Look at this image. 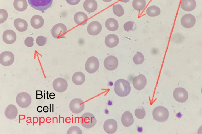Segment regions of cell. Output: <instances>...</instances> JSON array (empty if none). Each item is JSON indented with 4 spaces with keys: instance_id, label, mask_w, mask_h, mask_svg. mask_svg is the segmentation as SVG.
Returning a JSON list of instances; mask_svg holds the SVG:
<instances>
[{
    "instance_id": "obj_42",
    "label": "cell",
    "mask_w": 202,
    "mask_h": 134,
    "mask_svg": "<svg viewBox=\"0 0 202 134\" xmlns=\"http://www.w3.org/2000/svg\"><path fill=\"white\" fill-rule=\"evenodd\" d=\"M48 107L47 106H44L43 109L44 112H47L48 111L47 110H48Z\"/></svg>"
},
{
    "instance_id": "obj_18",
    "label": "cell",
    "mask_w": 202,
    "mask_h": 134,
    "mask_svg": "<svg viewBox=\"0 0 202 134\" xmlns=\"http://www.w3.org/2000/svg\"><path fill=\"white\" fill-rule=\"evenodd\" d=\"M18 113V110L16 106L14 105L11 104L6 108L4 114L7 119L13 120L16 118Z\"/></svg>"
},
{
    "instance_id": "obj_9",
    "label": "cell",
    "mask_w": 202,
    "mask_h": 134,
    "mask_svg": "<svg viewBox=\"0 0 202 134\" xmlns=\"http://www.w3.org/2000/svg\"><path fill=\"white\" fill-rule=\"evenodd\" d=\"M173 96L177 101L183 103L186 101L188 97V93L186 90L181 87L175 88L173 92Z\"/></svg>"
},
{
    "instance_id": "obj_19",
    "label": "cell",
    "mask_w": 202,
    "mask_h": 134,
    "mask_svg": "<svg viewBox=\"0 0 202 134\" xmlns=\"http://www.w3.org/2000/svg\"><path fill=\"white\" fill-rule=\"evenodd\" d=\"M118 37L114 34H110L108 35L105 37V43L108 47L112 48L117 46L119 43Z\"/></svg>"
},
{
    "instance_id": "obj_20",
    "label": "cell",
    "mask_w": 202,
    "mask_h": 134,
    "mask_svg": "<svg viewBox=\"0 0 202 134\" xmlns=\"http://www.w3.org/2000/svg\"><path fill=\"white\" fill-rule=\"evenodd\" d=\"M88 17L86 14L82 12H78L74 15V20L76 23L79 25L82 26L86 24L88 21Z\"/></svg>"
},
{
    "instance_id": "obj_4",
    "label": "cell",
    "mask_w": 202,
    "mask_h": 134,
    "mask_svg": "<svg viewBox=\"0 0 202 134\" xmlns=\"http://www.w3.org/2000/svg\"><path fill=\"white\" fill-rule=\"evenodd\" d=\"M80 122L83 127L89 129L95 125L97 122V120L93 114L89 112H86L82 116Z\"/></svg>"
},
{
    "instance_id": "obj_27",
    "label": "cell",
    "mask_w": 202,
    "mask_h": 134,
    "mask_svg": "<svg viewBox=\"0 0 202 134\" xmlns=\"http://www.w3.org/2000/svg\"><path fill=\"white\" fill-rule=\"evenodd\" d=\"M85 79L84 74L80 72H76L74 74L72 77L73 82L75 85H80L82 84Z\"/></svg>"
},
{
    "instance_id": "obj_32",
    "label": "cell",
    "mask_w": 202,
    "mask_h": 134,
    "mask_svg": "<svg viewBox=\"0 0 202 134\" xmlns=\"http://www.w3.org/2000/svg\"><path fill=\"white\" fill-rule=\"evenodd\" d=\"M133 60L136 64H141L144 60V57L142 53L138 51L133 57Z\"/></svg>"
},
{
    "instance_id": "obj_31",
    "label": "cell",
    "mask_w": 202,
    "mask_h": 134,
    "mask_svg": "<svg viewBox=\"0 0 202 134\" xmlns=\"http://www.w3.org/2000/svg\"><path fill=\"white\" fill-rule=\"evenodd\" d=\"M112 9L114 14L118 17L122 16L124 13V9L120 4L113 5Z\"/></svg>"
},
{
    "instance_id": "obj_16",
    "label": "cell",
    "mask_w": 202,
    "mask_h": 134,
    "mask_svg": "<svg viewBox=\"0 0 202 134\" xmlns=\"http://www.w3.org/2000/svg\"><path fill=\"white\" fill-rule=\"evenodd\" d=\"M102 30V26L100 23L97 21L90 22L88 25L87 30L90 35L95 36L98 34Z\"/></svg>"
},
{
    "instance_id": "obj_3",
    "label": "cell",
    "mask_w": 202,
    "mask_h": 134,
    "mask_svg": "<svg viewBox=\"0 0 202 134\" xmlns=\"http://www.w3.org/2000/svg\"><path fill=\"white\" fill-rule=\"evenodd\" d=\"M28 1L32 7L44 13V10L51 6L53 0H28Z\"/></svg>"
},
{
    "instance_id": "obj_13",
    "label": "cell",
    "mask_w": 202,
    "mask_h": 134,
    "mask_svg": "<svg viewBox=\"0 0 202 134\" xmlns=\"http://www.w3.org/2000/svg\"><path fill=\"white\" fill-rule=\"evenodd\" d=\"M196 23V19L193 15L190 14L184 15L181 19V23L182 26L186 28H190L193 27Z\"/></svg>"
},
{
    "instance_id": "obj_23",
    "label": "cell",
    "mask_w": 202,
    "mask_h": 134,
    "mask_svg": "<svg viewBox=\"0 0 202 134\" xmlns=\"http://www.w3.org/2000/svg\"><path fill=\"white\" fill-rule=\"evenodd\" d=\"M97 4L95 0H85L83 3V8L89 13L95 11L97 8Z\"/></svg>"
},
{
    "instance_id": "obj_8",
    "label": "cell",
    "mask_w": 202,
    "mask_h": 134,
    "mask_svg": "<svg viewBox=\"0 0 202 134\" xmlns=\"http://www.w3.org/2000/svg\"><path fill=\"white\" fill-rule=\"evenodd\" d=\"M84 103L81 99L75 98L72 99L69 104V109L74 114H79L84 109Z\"/></svg>"
},
{
    "instance_id": "obj_41",
    "label": "cell",
    "mask_w": 202,
    "mask_h": 134,
    "mask_svg": "<svg viewBox=\"0 0 202 134\" xmlns=\"http://www.w3.org/2000/svg\"><path fill=\"white\" fill-rule=\"evenodd\" d=\"M41 94H38L36 93L37 99H41L43 97V95Z\"/></svg>"
},
{
    "instance_id": "obj_17",
    "label": "cell",
    "mask_w": 202,
    "mask_h": 134,
    "mask_svg": "<svg viewBox=\"0 0 202 134\" xmlns=\"http://www.w3.org/2000/svg\"><path fill=\"white\" fill-rule=\"evenodd\" d=\"M2 38L5 43L8 44H11L14 43L16 40V34L13 31L7 30L3 32Z\"/></svg>"
},
{
    "instance_id": "obj_28",
    "label": "cell",
    "mask_w": 202,
    "mask_h": 134,
    "mask_svg": "<svg viewBox=\"0 0 202 134\" xmlns=\"http://www.w3.org/2000/svg\"><path fill=\"white\" fill-rule=\"evenodd\" d=\"M13 4L15 9L20 12L25 10L28 6L26 0H14Z\"/></svg>"
},
{
    "instance_id": "obj_22",
    "label": "cell",
    "mask_w": 202,
    "mask_h": 134,
    "mask_svg": "<svg viewBox=\"0 0 202 134\" xmlns=\"http://www.w3.org/2000/svg\"><path fill=\"white\" fill-rule=\"evenodd\" d=\"M180 5L184 10L191 11L195 9L196 4L195 0H181Z\"/></svg>"
},
{
    "instance_id": "obj_36",
    "label": "cell",
    "mask_w": 202,
    "mask_h": 134,
    "mask_svg": "<svg viewBox=\"0 0 202 134\" xmlns=\"http://www.w3.org/2000/svg\"><path fill=\"white\" fill-rule=\"evenodd\" d=\"M8 17V13L7 11L4 9H0V23L5 21Z\"/></svg>"
},
{
    "instance_id": "obj_40",
    "label": "cell",
    "mask_w": 202,
    "mask_h": 134,
    "mask_svg": "<svg viewBox=\"0 0 202 134\" xmlns=\"http://www.w3.org/2000/svg\"><path fill=\"white\" fill-rule=\"evenodd\" d=\"M42 108L41 106H39L37 108V111L38 112H41L42 111Z\"/></svg>"
},
{
    "instance_id": "obj_15",
    "label": "cell",
    "mask_w": 202,
    "mask_h": 134,
    "mask_svg": "<svg viewBox=\"0 0 202 134\" xmlns=\"http://www.w3.org/2000/svg\"><path fill=\"white\" fill-rule=\"evenodd\" d=\"M118 125L117 121L113 119H109L106 120L103 124L104 131L109 134L115 133L117 129Z\"/></svg>"
},
{
    "instance_id": "obj_34",
    "label": "cell",
    "mask_w": 202,
    "mask_h": 134,
    "mask_svg": "<svg viewBox=\"0 0 202 134\" xmlns=\"http://www.w3.org/2000/svg\"><path fill=\"white\" fill-rule=\"evenodd\" d=\"M125 30L127 32L130 31H133L136 28V25L135 23L133 21H129L125 23L123 25Z\"/></svg>"
},
{
    "instance_id": "obj_33",
    "label": "cell",
    "mask_w": 202,
    "mask_h": 134,
    "mask_svg": "<svg viewBox=\"0 0 202 134\" xmlns=\"http://www.w3.org/2000/svg\"><path fill=\"white\" fill-rule=\"evenodd\" d=\"M146 114L144 109L142 107H138L135 111V115L136 117L139 119L144 118Z\"/></svg>"
},
{
    "instance_id": "obj_6",
    "label": "cell",
    "mask_w": 202,
    "mask_h": 134,
    "mask_svg": "<svg viewBox=\"0 0 202 134\" xmlns=\"http://www.w3.org/2000/svg\"><path fill=\"white\" fill-rule=\"evenodd\" d=\"M99 63L98 59L94 56H91L87 60L85 68L86 71L89 73H95L99 68Z\"/></svg>"
},
{
    "instance_id": "obj_2",
    "label": "cell",
    "mask_w": 202,
    "mask_h": 134,
    "mask_svg": "<svg viewBox=\"0 0 202 134\" xmlns=\"http://www.w3.org/2000/svg\"><path fill=\"white\" fill-rule=\"evenodd\" d=\"M152 115L154 119L157 121L163 122L166 121L169 116L167 108L161 106L156 107L153 110Z\"/></svg>"
},
{
    "instance_id": "obj_37",
    "label": "cell",
    "mask_w": 202,
    "mask_h": 134,
    "mask_svg": "<svg viewBox=\"0 0 202 134\" xmlns=\"http://www.w3.org/2000/svg\"><path fill=\"white\" fill-rule=\"evenodd\" d=\"M47 40V38L42 36H38L36 40V43L38 46H42L46 44Z\"/></svg>"
},
{
    "instance_id": "obj_38",
    "label": "cell",
    "mask_w": 202,
    "mask_h": 134,
    "mask_svg": "<svg viewBox=\"0 0 202 134\" xmlns=\"http://www.w3.org/2000/svg\"><path fill=\"white\" fill-rule=\"evenodd\" d=\"M34 41L33 38L32 37H27L25 40V44L28 47H31L34 44L33 42Z\"/></svg>"
},
{
    "instance_id": "obj_26",
    "label": "cell",
    "mask_w": 202,
    "mask_h": 134,
    "mask_svg": "<svg viewBox=\"0 0 202 134\" xmlns=\"http://www.w3.org/2000/svg\"><path fill=\"white\" fill-rule=\"evenodd\" d=\"M105 25L107 29L110 31H115L118 29L119 27L118 21L113 18L107 19L106 21Z\"/></svg>"
},
{
    "instance_id": "obj_44",
    "label": "cell",
    "mask_w": 202,
    "mask_h": 134,
    "mask_svg": "<svg viewBox=\"0 0 202 134\" xmlns=\"http://www.w3.org/2000/svg\"><path fill=\"white\" fill-rule=\"evenodd\" d=\"M124 3H127L129 1V0H118Z\"/></svg>"
},
{
    "instance_id": "obj_30",
    "label": "cell",
    "mask_w": 202,
    "mask_h": 134,
    "mask_svg": "<svg viewBox=\"0 0 202 134\" xmlns=\"http://www.w3.org/2000/svg\"><path fill=\"white\" fill-rule=\"evenodd\" d=\"M146 4L145 0H133L132 3L133 7L137 11L143 10Z\"/></svg>"
},
{
    "instance_id": "obj_7",
    "label": "cell",
    "mask_w": 202,
    "mask_h": 134,
    "mask_svg": "<svg viewBox=\"0 0 202 134\" xmlns=\"http://www.w3.org/2000/svg\"><path fill=\"white\" fill-rule=\"evenodd\" d=\"M67 32L66 26L62 23H59L54 25L51 29V33L53 37L56 39L63 37Z\"/></svg>"
},
{
    "instance_id": "obj_10",
    "label": "cell",
    "mask_w": 202,
    "mask_h": 134,
    "mask_svg": "<svg viewBox=\"0 0 202 134\" xmlns=\"http://www.w3.org/2000/svg\"><path fill=\"white\" fill-rule=\"evenodd\" d=\"M14 57L13 54L9 51L2 52L0 55V63L2 65L8 66L13 63Z\"/></svg>"
},
{
    "instance_id": "obj_35",
    "label": "cell",
    "mask_w": 202,
    "mask_h": 134,
    "mask_svg": "<svg viewBox=\"0 0 202 134\" xmlns=\"http://www.w3.org/2000/svg\"><path fill=\"white\" fill-rule=\"evenodd\" d=\"M81 129L77 126H73L69 128L68 130L67 134H82Z\"/></svg>"
},
{
    "instance_id": "obj_11",
    "label": "cell",
    "mask_w": 202,
    "mask_h": 134,
    "mask_svg": "<svg viewBox=\"0 0 202 134\" xmlns=\"http://www.w3.org/2000/svg\"><path fill=\"white\" fill-rule=\"evenodd\" d=\"M52 86L54 90L59 93L65 91L68 87L67 82L65 80L61 77L58 78L53 81Z\"/></svg>"
},
{
    "instance_id": "obj_1",
    "label": "cell",
    "mask_w": 202,
    "mask_h": 134,
    "mask_svg": "<svg viewBox=\"0 0 202 134\" xmlns=\"http://www.w3.org/2000/svg\"><path fill=\"white\" fill-rule=\"evenodd\" d=\"M114 91L115 93L121 97H125L130 93L131 88L129 82L123 79L117 80L114 84Z\"/></svg>"
},
{
    "instance_id": "obj_25",
    "label": "cell",
    "mask_w": 202,
    "mask_h": 134,
    "mask_svg": "<svg viewBox=\"0 0 202 134\" xmlns=\"http://www.w3.org/2000/svg\"><path fill=\"white\" fill-rule=\"evenodd\" d=\"M14 24L16 29L20 32L26 31L28 26V24L26 21L19 18L15 19L14 22Z\"/></svg>"
},
{
    "instance_id": "obj_29",
    "label": "cell",
    "mask_w": 202,
    "mask_h": 134,
    "mask_svg": "<svg viewBox=\"0 0 202 134\" xmlns=\"http://www.w3.org/2000/svg\"><path fill=\"white\" fill-rule=\"evenodd\" d=\"M160 8L155 5H152L148 7L146 10L147 14L149 16L154 17L157 16L160 14Z\"/></svg>"
},
{
    "instance_id": "obj_14",
    "label": "cell",
    "mask_w": 202,
    "mask_h": 134,
    "mask_svg": "<svg viewBox=\"0 0 202 134\" xmlns=\"http://www.w3.org/2000/svg\"><path fill=\"white\" fill-rule=\"evenodd\" d=\"M147 82V79L144 75L140 74L133 78L132 83L135 89L140 90L144 88L146 85Z\"/></svg>"
},
{
    "instance_id": "obj_21",
    "label": "cell",
    "mask_w": 202,
    "mask_h": 134,
    "mask_svg": "<svg viewBox=\"0 0 202 134\" xmlns=\"http://www.w3.org/2000/svg\"><path fill=\"white\" fill-rule=\"evenodd\" d=\"M121 121L123 126L128 127L133 124L134 120L132 114L129 111H126L122 115Z\"/></svg>"
},
{
    "instance_id": "obj_5",
    "label": "cell",
    "mask_w": 202,
    "mask_h": 134,
    "mask_svg": "<svg viewBox=\"0 0 202 134\" xmlns=\"http://www.w3.org/2000/svg\"><path fill=\"white\" fill-rule=\"evenodd\" d=\"M16 102L18 105L22 108H26L31 104L32 99L30 95L28 93L22 92L18 93L17 96Z\"/></svg>"
},
{
    "instance_id": "obj_45",
    "label": "cell",
    "mask_w": 202,
    "mask_h": 134,
    "mask_svg": "<svg viewBox=\"0 0 202 134\" xmlns=\"http://www.w3.org/2000/svg\"><path fill=\"white\" fill-rule=\"evenodd\" d=\"M103 1L107 2H110L112 0H102Z\"/></svg>"
},
{
    "instance_id": "obj_12",
    "label": "cell",
    "mask_w": 202,
    "mask_h": 134,
    "mask_svg": "<svg viewBox=\"0 0 202 134\" xmlns=\"http://www.w3.org/2000/svg\"><path fill=\"white\" fill-rule=\"evenodd\" d=\"M118 61L115 57L110 55L104 59V65L107 70L112 71L118 67Z\"/></svg>"
},
{
    "instance_id": "obj_43",
    "label": "cell",
    "mask_w": 202,
    "mask_h": 134,
    "mask_svg": "<svg viewBox=\"0 0 202 134\" xmlns=\"http://www.w3.org/2000/svg\"><path fill=\"white\" fill-rule=\"evenodd\" d=\"M52 96L55 98V94L53 93H51L49 95V97L51 99L52 98Z\"/></svg>"
},
{
    "instance_id": "obj_39",
    "label": "cell",
    "mask_w": 202,
    "mask_h": 134,
    "mask_svg": "<svg viewBox=\"0 0 202 134\" xmlns=\"http://www.w3.org/2000/svg\"><path fill=\"white\" fill-rule=\"evenodd\" d=\"M67 3L71 5H75L78 4L80 0H66Z\"/></svg>"
},
{
    "instance_id": "obj_24",
    "label": "cell",
    "mask_w": 202,
    "mask_h": 134,
    "mask_svg": "<svg viewBox=\"0 0 202 134\" xmlns=\"http://www.w3.org/2000/svg\"><path fill=\"white\" fill-rule=\"evenodd\" d=\"M44 20L43 18L39 15H35L32 17L30 20L31 26L34 28H40L43 26Z\"/></svg>"
}]
</instances>
